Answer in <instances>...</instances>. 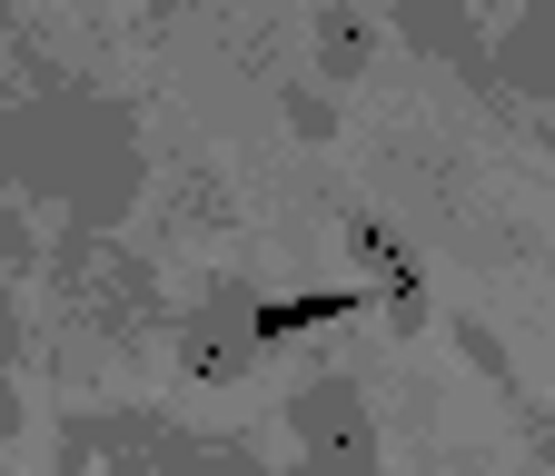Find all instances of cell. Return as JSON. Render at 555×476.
Returning <instances> with one entry per match:
<instances>
[{
    "instance_id": "6da1fadb",
    "label": "cell",
    "mask_w": 555,
    "mask_h": 476,
    "mask_svg": "<svg viewBox=\"0 0 555 476\" xmlns=\"http://www.w3.org/2000/svg\"><path fill=\"white\" fill-rule=\"evenodd\" d=\"M80 150H129V119H119V110H69V100L0 119V179L50 189V198H69L80 219H109V198H129V169L80 159Z\"/></svg>"
},
{
    "instance_id": "7a4b0ae2",
    "label": "cell",
    "mask_w": 555,
    "mask_h": 476,
    "mask_svg": "<svg viewBox=\"0 0 555 476\" xmlns=\"http://www.w3.org/2000/svg\"><path fill=\"white\" fill-rule=\"evenodd\" d=\"M288 437H298L308 476H377V427L358 407V377H308L288 397Z\"/></svg>"
},
{
    "instance_id": "3957f363",
    "label": "cell",
    "mask_w": 555,
    "mask_h": 476,
    "mask_svg": "<svg viewBox=\"0 0 555 476\" xmlns=\"http://www.w3.org/2000/svg\"><path fill=\"white\" fill-rule=\"evenodd\" d=\"M179 368L198 387H238L258 368V298H248V279H219V288L198 298V318L179 337Z\"/></svg>"
},
{
    "instance_id": "277c9868",
    "label": "cell",
    "mask_w": 555,
    "mask_h": 476,
    "mask_svg": "<svg viewBox=\"0 0 555 476\" xmlns=\"http://www.w3.org/2000/svg\"><path fill=\"white\" fill-rule=\"evenodd\" d=\"M347 248H358L367 268H377V288H387V308H397V327H416V318H427V279H416V258L377 229V219H358V229H347Z\"/></svg>"
},
{
    "instance_id": "5b68a950",
    "label": "cell",
    "mask_w": 555,
    "mask_h": 476,
    "mask_svg": "<svg viewBox=\"0 0 555 476\" xmlns=\"http://www.w3.org/2000/svg\"><path fill=\"white\" fill-rule=\"evenodd\" d=\"M397 21L427 40V50H447V60H476V50H466V11H456V0H397Z\"/></svg>"
},
{
    "instance_id": "8992f818",
    "label": "cell",
    "mask_w": 555,
    "mask_h": 476,
    "mask_svg": "<svg viewBox=\"0 0 555 476\" xmlns=\"http://www.w3.org/2000/svg\"><path fill=\"white\" fill-rule=\"evenodd\" d=\"M318 60H327V80H358V60H367V21L318 11Z\"/></svg>"
},
{
    "instance_id": "52a82bcc",
    "label": "cell",
    "mask_w": 555,
    "mask_h": 476,
    "mask_svg": "<svg viewBox=\"0 0 555 476\" xmlns=\"http://www.w3.org/2000/svg\"><path fill=\"white\" fill-rule=\"evenodd\" d=\"M0 358H11V318H0Z\"/></svg>"
}]
</instances>
